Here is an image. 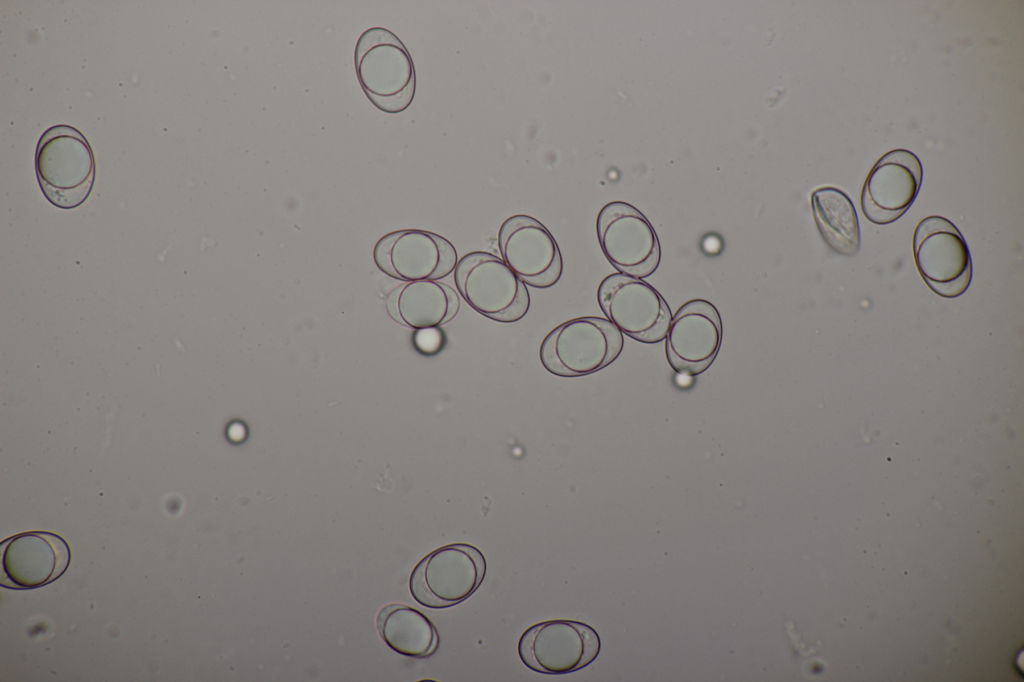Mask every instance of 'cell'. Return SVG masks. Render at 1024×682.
I'll return each instance as SVG.
<instances>
[{
  "mask_svg": "<svg viewBox=\"0 0 1024 682\" xmlns=\"http://www.w3.org/2000/svg\"><path fill=\"white\" fill-rule=\"evenodd\" d=\"M623 346L622 332L608 319L585 316L555 327L542 341L539 355L548 372L579 377L610 365Z\"/></svg>",
  "mask_w": 1024,
  "mask_h": 682,
  "instance_id": "3",
  "label": "cell"
},
{
  "mask_svg": "<svg viewBox=\"0 0 1024 682\" xmlns=\"http://www.w3.org/2000/svg\"><path fill=\"white\" fill-rule=\"evenodd\" d=\"M454 281L464 300L494 321L516 322L529 310L526 284L494 254L475 251L464 255L455 267Z\"/></svg>",
  "mask_w": 1024,
  "mask_h": 682,
  "instance_id": "4",
  "label": "cell"
},
{
  "mask_svg": "<svg viewBox=\"0 0 1024 682\" xmlns=\"http://www.w3.org/2000/svg\"><path fill=\"white\" fill-rule=\"evenodd\" d=\"M498 248L502 260L529 286L549 288L562 275L563 260L555 238L531 216L507 218L498 232Z\"/></svg>",
  "mask_w": 1024,
  "mask_h": 682,
  "instance_id": "10",
  "label": "cell"
},
{
  "mask_svg": "<svg viewBox=\"0 0 1024 682\" xmlns=\"http://www.w3.org/2000/svg\"><path fill=\"white\" fill-rule=\"evenodd\" d=\"M598 304L607 319L630 338L655 344L665 339L672 320L663 296L646 281L613 273L597 290Z\"/></svg>",
  "mask_w": 1024,
  "mask_h": 682,
  "instance_id": "8",
  "label": "cell"
},
{
  "mask_svg": "<svg viewBox=\"0 0 1024 682\" xmlns=\"http://www.w3.org/2000/svg\"><path fill=\"white\" fill-rule=\"evenodd\" d=\"M923 179L920 159L906 149L884 154L869 172L861 193V208L872 223L899 219L915 201Z\"/></svg>",
  "mask_w": 1024,
  "mask_h": 682,
  "instance_id": "13",
  "label": "cell"
},
{
  "mask_svg": "<svg viewBox=\"0 0 1024 682\" xmlns=\"http://www.w3.org/2000/svg\"><path fill=\"white\" fill-rule=\"evenodd\" d=\"M374 259L386 274L408 282L442 279L458 263L457 251L448 239L420 229L385 235L375 246Z\"/></svg>",
  "mask_w": 1024,
  "mask_h": 682,
  "instance_id": "11",
  "label": "cell"
},
{
  "mask_svg": "<svg viewBox=\"0 0 1024 682\" xmlns=\"http://www.w3.org/2000/svg\"><path fill=\"white\" fill-rule=\"evenodd\" d=\"M596 232L609 263L622 274L646 278L658 268L661 246L650 221L633 205L612 201L598 213Z\"/></svg>",
  "mask_w": 1024,
  "mask_h": 682,
  "instance_id": "7",
  "label": "cell"
},
{
  "mask_svg": "<svg viewBox=\"0 0 1024 682\" xmlns=\"http://www.w3.org/2000/svg\"><path fill=\"white\" fill-rule=\"evenodd\" d=\"M722 321L717 308L704 299L683 304L672 317L665 352L671 368L688 376L706 371L721 347Z\"/></svg>",
  "mask_w": 1024,
  "mask_h": 682,
  "instance_id": "12",
  "label": "cell"
},
{
  "mask_svg": "<svg viewBox=\"0 0 1024 682\" xmlns=\"http://www.w3.org/2000/svg\"><path fill=\"white\" fill-rule=\"evenodd\" d=\"M486 560L475 546L454 543L435 549L414 567L409 589L420 605L446 608L470 597L486 574Z\"/></svg>",
  "mask_w": 1024,
  "mask_h": 682,
  "instance_id": "5",
  "label": "cell"
},
{
  "mask_svg": "<svg viewBox=\"0 0 1024 682\" xmlns=\"http://www.w3.org/2000/svg\"><path fill=\"white\" fill-rule=\"evenodd\" d=\"M35 171L46 199L61 209L81 205L95 180V160L85 136L69 125H55L40 137Z\"/></svg>",
  "mask_w": 1024,
  "mask_h": 682,
  "instance_id": "2",
  "label": "cell"
},
{
  "mask_svg": "<svg viewBox=\"0 0 1024 682\" xmlns=\"http://www.w3.org/2000/svg\"><path fill=\"white\" fill-rule=\"evenodd\" d=\"M601 649L598 633L590 625L556 619L532 625L518 642V654L532 671L562 675L591 664Z\"/></svg>",
  "mask_w": 1024,
  "mask_h": 682,
  "instance_id": "9",
  "label": "cell"
},
{
  "mask_svg": "<svg viewBox=\"0 0 1024 682\" xmlns=\"http://www.w3.org/2000/svg\"><path fill=\"white\" fill-rule=\"evenodd\" d=\"M67 542L43 531L20 533L1 543L0 584L13 589H34L58 579L70 563Z\"/></svg>",
  "mask_w": 1024,
  "mask_h": 682,
  "instance_id": "14",
  "label": "cell"
},
{
  "mask_svg": "<svg viewBox=\"0 0 1024 682\" xmlns=\"http://www.w3.org/2000/svg\"><path fill=\"white\" fill-rule=\"evenodd\" d=\"M229 435L233 440H240L245 435V430L241 425L234 424L229 429Z\"/></svg>",
  "mask_w": 1024,
  "mask_h": 682,
  "instance_id": "19",
  "label": "cell"
},
{
  "mask_svg": "<svg viewBox=\"0 0 1024 682\" xmlns=\"http://www.w3.org/2000/svg\"><path fill=\"white\" fill-rule=\"evenodd\" d=\"M358 82L379 110L396 114L412 103L416 90L413 59L404 43L390 30L372 27L358 38L354 50Z\"/></svg>",
  "mask_w": 1024,
  "mask_h": 682,
  "instance_id": "1",
  "label": "cell"
},
{
  "mask_svg": "<svg viewBox=\"0 0 1024 682\" xmlns=\"http://www.w3.org/2000/svg\"><path fill=\"white\" fill-rule=\"evenodd\" d=\"M434 329L420 330L417 334L416 341L420 348L424 350L433 349L438 343V336L433 331Z\"/></svg>",
  "mask_w": 1024,
  "mask_h": 682,
  "instance_id": "18",
  "label": "cell"
},
{
  "mask_svg": "<svg viewBox=\"0 0 1024 682\" xmlns=\"http://www.w3.org/2000/svg\"><path fill=\"white\" fill-rule=\"evenodd\" d=\"M916 267L926 285L944 298L962 295L972 280L969 247L958 228L947 218L922 219L913 235Z\"/></svg>",
  "mask_w": 1024,
  "mask_h": 682,
  "instance_id": "6",
  "label": "cell"
},
{
  "mask_svg": "<svg viewBox=\"0 0 1024 682\" xmlns=\"http://www.w3.org/2000/svg\"><path fill=\"white\" fill-rule=\"evenodd\" d=\"M376 626L383 641L401 655L426 658L439 645L434 624L422 612L405 604L385 605L377 614Z\"/></svg>",
  "mask_w": 1024,
  "mask_h": 682,
  "instance_id": "17",
  "label": "cell"
},
{
  "mask_svg": "<svg viewBox=\"0 0 1024 682\" xmlns=\"http://www.w3.org/2000/svg\"><path fill=\"white\" fill-rule=\"evenodd\" d=\"M460 307L456 291L437 280L410 281L389 297L390 314L400 323L425 330L452 320Z\"/></svg>",
  "mask_w": 1024,
  "mask_h": 682,
  "instance_id": "15",
  "label": "cell"
},
{
  "mask_svg": "<svg viewBox=\"0 0 1024 682\" xmlns=\"http://www.w3.org/2000/svg\"><path fill=\"white\" fill-rule=\"evenodd\" d=\"M811 207L818 231L833 252L843 256L859 252L858 216L845 192L830 186L818 188L811 194Z\"/></svg>",
  "mask_w": 1024,
  "mask_h": 682,
  "instance_id": "16",
  "label": "cell"
}]
</instances>
